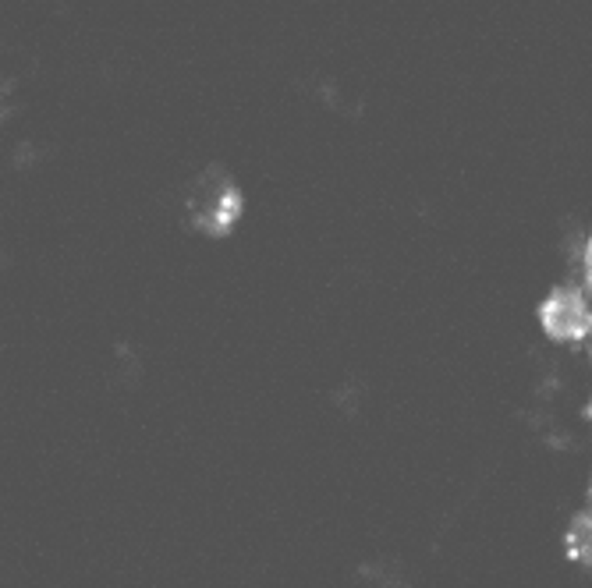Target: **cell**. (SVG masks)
Returning a JSON list of instances; mask_svg holds the SVG:
<instances>
[{
  "label": "cell",
  "instance_id": "obj_1",
  "mask_svg": "<svg viewBox=\"0 0 592 588\" xmlns=\"http://www.w3.org/2000/svg\"><path fill=\"white\" fill-rule=\"evenodd\" d=\"M181 216L196 234L220 241L245 216V192L224 167H202L181 192Z\"/></svg>",
  "mask_w": 592,
  "mask_h": 588
}]
</instances>
